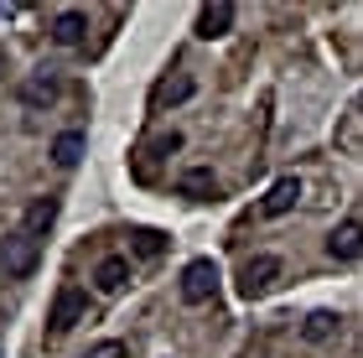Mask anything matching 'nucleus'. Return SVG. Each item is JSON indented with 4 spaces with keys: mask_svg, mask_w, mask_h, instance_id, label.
Listing matches in <instances>:
<instances>
[{
    "mask_svg": "<svg viewBox=\"0 0 363 358\" xmlns=\"http://www.w3.org/2000/svg\"><path fill=\"white\" fill-rule=\"evenodd\" d=\"M280 270H286V265H280L275 254H255L250 265L239 270V296H244V301L270 296V291H275V281H280Z\"/></svg>",
    "mask_w": 363,
    "mask_h": 358,
    "instance_id": "nucleus-1",
    "label": "nucleus"
},
{
    "mask_svg": "<svg viewBox=\"0 0 363 358\" xmlns=\"http://www.w3.org/2000/svg\"><path fill=\"white\" fill-rule=\"evenodd\" d=\"M0 265H6L11 281H26V275L37 270V239H31L26 229H21V234H11L6 244H0Z\"/></svg>",
    "mask_w": 363,
    "mask_h": 358,
    "instance_id": "nucleus-2",
    "label": "nucleus"
},
{
    "mask_svg": "<svg viewBox=\"0 0 363 358\" xmlns=\"http://www.w3.org/2000/svg\"><path fill=\"white\" fill-rule=\"evenodd\" d=\"M89 312V296L84 291H73V286H62L57 291V301H52V312H47V337H62V332H73V322Z\"/></svg>",
    "mask_w": 363,
    "mask_h": 358,
    "instance_id": "nucleus-3",
    "label": "nucleus"
},
{
    "mask_svg": "<svg viewBox=\"0 0 363 358\" xmlns=\"http://www.w3.org/2000/svg\"><path fill=\"white\" fill-rule=\"evenodd\" d=\"M213 286H218V265H213V259H192V265L182 270V301L187 306H203L213 296Z\"/></svg>",
    "mask_w": 363,
    "mask_h": 358,
    "instance_id": "nucleus-4",
    "label": "nucleus"
},
{
    "mask_svg": "<svg viewBox=\"0 0 363 358\" xmlns=\"http://www.w3.org/2000/svg\"><path fill=\"white\" fill-rule=\"evenodd\" d=\"M327 254H333V259H358L363 254V223L358 218L337 223V229L327 234Z\"/></svg>",
    "mask_w": 363,
    "mask_h": 358,
    "instance_id": "nucleus-5",
    "label": "nucleus"
},
{
    "mask_svg": "<svg viewBox=\"0 0 363 358\" xmlns=\"http://www.w3.org/2000/svg\"><path fill=\"white\" fill-rule=\"evenodd\" d=\"M94 286L104 291V296L125 291V286H130V259H125V254H104V259L94 265Z\"/></svg>",
    "mask_w": 363,
    "mask_h": 358,
    "instance_id": "nucleus-6",
    "label": "nucleus"
},
{
    "mask_svg": "<svg viewBox=\"0 0 363 358\" xmlns=\"http://www.w3.org/2000/svg\"><path fill=\"white\" fill-rule=\"evenodd\" d=\"M57 89H62V84H57V73H52V68H42V73H31L26 84H21V104H26V109H47V104L57 99Z\"/></svg>",
    "mask_w": 363,
    "mask_h": 358,
    "instance_id": "nucleus-7",
    "label": "nucleus"
},
{
    "mask_svg": "<svg viewBox=\"0 0 363 358\" xmlns=\"http://www.w3.org/2000/svg\"><path fill=\"white\" fill-rule=\"evenodd\" d=\"M301 203V182H296V177H280V182L265 192V203H259V213L265 218H280V213H291V208Z\"/></svg>",
    "mask_w": 363,
    "mask_h": 358,
    "instance_id": "nucleus-8",
    "label": "nucleus"
},
{
    "mask_svg": "<svg viewBox=\"0 0 363 358\" xmlns=\"http://www.w3.org/2000/svg\"><path fill=\"white\" fill-rule=\"evenodd\" d=\"M228 26H234V6L218 0V6H203L197 11V37L213 42V37H228Z\"/></svg>",
    "mask_w": 363,
    "mask_h": 358,
    "instance_id": "nucleus-9",
    "label": "nucleus"
},
{
    "mask_svg": "<svg viewBox=\"0 0 363 358\" xmlns=\"http://www.w3.org/2000/svg\"><path fill=\"white\" fill-rule=\"evenodd\" d=\"M197 84L187 73H177V78H161V84L151 89V109H167V104H182V99H192Z\"/></svg>",
    "mask_w": 363,
    "mask_h": 358,
    "instance_id": "nucleus-10",
    "label": "nucleus"
},
{
    "mask_svg": "<svg viewBox=\"0 0 363 358\" xmlns=\"http://www.w3.org/2000/svg\"><path fill=\"white\" fill-rule=\"evenodd\" d=\"M84 31H89V16L84 11H57L52 16V42L78 47V42H84Z\"/></svg>",
    "mask_w": 363,
    "mask_h": 358,
    "instance_id": "nucleus-11",
    "label": "nucleus"
},
{
    "mask_svg": "<svg viewBox=\"0 0 363 358\" xmlns=\"http://www.w3.org/2000/svg\"><path fill=\"white\" fill-rule=\"evenodd\" d=\"M177 192H187V198H213V192H218V182H213L208 167H187V172L177 177Z\"/></svg>",
    "mask_w": 363,
    "mask_h": 358,
    "instance_id": "nucleus-12",
    "label": "nucleus"
},
{
    "mask_svg": "<svg viewBox=\"0 0 363 358\" xmlns=\"http://www.w3.org/2000/svg\"><path fill=\"white\" fill-rule=\"evenodd\" d=\"M78 156H84V130H62L52 140V161L57 167H78Z\"/></svg>",
    "mask_w": 363,
    "mask_h": 358,
    "instance_id": "nucleus-13",
    "label": "nucleus"
},
{
    "mask_svg": "<svg viewBox=\"0 0 363 358\" xmlns=\"http://www.w3.org/2000/svg\"><path fill=\"white\" fill-rule=\"evenodd\" d=\"M52 218H57V198H37V203L26 208V234L31 239L47 234V229H52Z\"/></svg>",
    "mask_w": 363,
    "mask_h": 358,
    "instance_id": "nucleus-14",
    "label": "nucleus"
},
{
    "mask_svg": "<svg viewBox=\"0 0 363 358\" xmlns=\"http://www.w3.org/2000/svg\"><path fill=\"white\" fill-rule=\"evenodd\" d=\"M161 250H167V234H161V229H135V234H130V254L156 259Z\"/></svg>",
    "mask_w": 363,
    "mask_h": 358,
    "instance_id": "nucleus-15",
    "label": "nucleus"
},
{
    "mask_svg": "<svg viewBox=\"0 0 363 358\" xmlns=\"http://www.w3.org/2000/svg\"><path fill=\"white\" fill-rule=\"evenodd\" d=\"M333 332H337V317H333V312H311V317H306V328H301L306 343H327Z\"/></svg>",
    "mask_w": 363,
    "mask_h": 358,
    "instance_id": "nucleus-16",
    "label": "nucleus"
},
{
    "mask_svg": "<svg viewBox=\"0 0 363 358\" xmlns=\"http://www.w3.org/2000/svg\"><path fill=\"white\" fill-rule=\"evenodd\" d=\"M78 358H125V343H114V337H109V343H94L89 353H78Z\"/></svg>",
    "mask_w": 363,
    "mask_h": 358,
    "instance_id": "nucleus-17",
    "label": "nucleus"
},
{
    "mask_svg": "<svg viewBox=\"0 0 363 358\" xmlns=\"http://www.w3.org/2000/svg\"><path fill=\"white\" fill-rule=\"evenodd\" d=\"M0 73H6V52H0Z\"/></svg>",
    "mask_w": 363,
    "mask_h": 358,
    "instance_id": "nucleus-18",
    "label": "nucleus"
},
{
    "mask_svg": "<svg viewBox=\"0 0 363 358\" xmlns=\"http://www.w3.org/2000/svg\"><path fill=\"white\" fill-rule=\"evenodd\" d=\"M358 109H363V94H358Z\"/></svg>",
    "mask_w": 363,
    "mask_h": 358,
    "instance_id": "nucleus-19",
    "label": "nucleus"
}]
</instances>
